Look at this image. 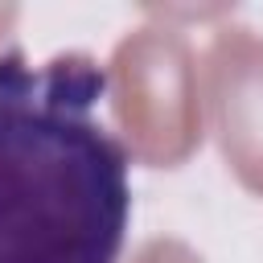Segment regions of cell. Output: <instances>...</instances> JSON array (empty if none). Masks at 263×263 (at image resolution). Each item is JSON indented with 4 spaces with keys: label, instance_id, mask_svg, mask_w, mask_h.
<instances>
[{
    "label": "cell",
    "instance_id": "1",
    "mask_svg": "<svg viewBox=\"0 0 263 263\" xmlns=\"http://www.w3.org/2000/svg\"><path fill=\"white\" fill-rule=\"evenodd\" d=\"M86 53H0V263H115L127 238V148L99 119Z\"/></svg>",
    "mask_w": 263,
    "mask_h": 263
}]
</instances>
